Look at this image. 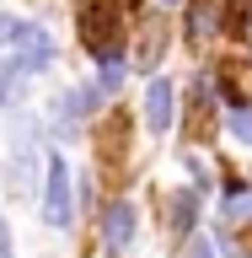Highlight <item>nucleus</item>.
I'll return each mask as SVG.
<instances>
[{
	"mask_svg": "<svg viewBox=\"0 0 252 258\" xmlns=\"http://www.w3.org/2000/svg\"><path fill=\"white\" fill-rule=\"evenodd\" d=\"M118 22H124V0H92L86 11H80V43L92 48L102 64H118L124 54H118Z\"/></svg>",
	"mask_w": 252,
	"mask_h": 258,
	"instance_id": "obj_1",
	"label": "nucleus"
},
{
	"mask_svg": "<svg viewBox=\"0 0 252 258\" xmlns=\"http://www.w3.org/2000/svg\"><path fill=\"white\" fill-rule=\"evenodd\" d=\"M43 221L48 226H70V167L59 156L43 167Z\"/></svg>",
	"mask_w": 252,
	"mask_h": 258,
	"instance_id": "obj_2",
	"label": "nucleus"
},
{
	"mask_svg": "<svg viewBox=\"0 0 252 258\" xmlns=\"http://www.w3.org/2000/svg\"><path fill=\"white\" fill-rule=\"evenodd\" d=\"M11 64L22 70V76H38L43 64H54V43H48V32L27 22V32H22V54H16Z\"/></svg>",
	"mask_w": 252,
	"mask_h": 258,
	"instance_id": "obj_3",
	"label": "nucleus"
},
{
	"mask_svg": "<svg viewBox=\"0 0 252 258\" xmlns=\"http://www.w3.org/2000/svg\"><path fill=\"white\" fill-rule=\"evenodd\" d=\"M145 118H150V129H172V118H177V86L166 76L150 81V92H145Z\"/></svg>",
	"mask_w": 252,
	"mask_h": 258,
	"instance_id": "obj_4",
	"label": "nucleus"
},
{
	"mask_svg": "<svg viewBox=\"0 0 252 258\" xmlns=\"http://www.w3.org/2000/svg\"><path fill=\"white\" fill-rule=\"evenodd\" d=\"M102 231H108V247H113V253H129V242H134V205H129V199L108 205Z\"/></svg>",
	"mask_w": 252,
	"mask_h": 258,
	"instance_id": "obj_5",
	"label": "nucleus"
},
{
	"mask_svg": "<svg viewBox=\"0 0 252 258\" xmlns=\"http://www.w3.org/2000/svg\"><path fill=\"white\" fill-rule=\"evenodd\" d=\"M193 210H199V194L193 188H177L166 199V226H172V237H188L193 231Z\"/></svg>",
	"mask_w": 252,
	"mask_h": 258,
	"instance_id": "obj_6",
	"label": "nucleus"
},
{
	"mask_svg": "<svg viewBox=\"0 0 252 258\" xmlns=\"http://www.w3.org/2000/svg\"><path fill=\"white\" fill-rule=\"evenodd\" d=\"M156 59H161V22H145L140 48L129 54V64H134V70H156Z\"/></svg>",
	"mask_w": 252,
	"mask_h": 258,
	"instance_id": "obj_7",
	"label": "nucleus"
},
{
	"mask_svg": "<svg viewBox=\"0 0 252 258\" xmlns=\"http://www.w3.org/2000/svg\"><path fill=\"white\" fill-rule=\"evenodd\" d=\"M220 0H193V22H188V38L199 43V38H209V32L220 27Z\"/></svg>",
	"mask_w": 252,
	"mask_h": 258,
	"instance_id": "obj_8",
	"label": "nucleus"
},
{
	"mask_svg": "<svg viewBox=\"0 0 252 258\" xmlns=\"http://www.w3.org/2000/svg\"><path fill=\"white\" fill-rule=\"evenodd\" d=\"M225 215H231V221H252V188H247V183H231V199H225Z\"/></svg>",
	"mask_w": 252,
	"mask_h": 258,
	"instance_id": "obj_9",
	"label": "nucleus"
},
{
	"mask_svg": "<svg viewBox=\"0 0 252 258\" xmlns=\"http://www.w3.org/2000/svg\"><path fill=\"white\" fill-rule=\"evenodd\" d=\"M225 129L236 135L241 145H252V108H231V118H225Z\"/></svg>",
	"mask_w": 252,
	"mask_h": 258,
	"instance_id": "obj_10",
	"label": "nucleus"
},
{
	"mask_svg": "<svg viewBox=\"0 0 252 258\" xmlns=\"http://www.w3.org/2000/svg\"><path fill=\"white\" fill-rule=\"evenodd\" d=\"M22 32H27V22H16V16L0 11V43H22Z\"/></svg>",
	"mask_w": 252,
	"mask_h": 258,
	"instance_id": "obj_11",
	"label": "nucleus"
},
{
	"mask_svg": "<svg viewBox=\"0 0 252 258\" xmlns=\"http://www.w3.org/2000/svg\"><path fill=\"white\" fill-rule=\"evenodd\" d=\"M70 108H75V113H92L97 108V92H92V86H80V92L70 97Z\"/></svg>",
	"mask_w": 252,
	"mask_h": 258,
	"instance_id": "obj_12",
	"label": "nucleus"
},
{
	"mask_svg": "<svg viewBox=\"0 0 252 258\" xmlns=\"http://www.w3.org/2000/svg\"><path fill=\"white\" fill-rule=\"evenodd\" d=\"M188 258H215V242H193V253Z\"/></svg>",
	"mask_w": 252,
	"mask_h": 258,
	"instance_id": "obj_13",
	"label": "nucleus"
},
{
	"mask_svg": "<svg viewBox=\"0 0 252 258\" xmlns=\"http://www.w3.org/2000/svg\"><path fill=\"white\" fill-rule=\"evenodd\" d=\"M0 258H11V237H6V221H0Z\"/></svg>",
	"mask_w": 252,
	"mask_h": 258,
	"instance_id": "obj_14",
	"label": "nucleus"
},
{
	"mask_svg": "<svg viewBox=\"0 0 252 258\" xmlns=\"http://www.w3.org/2000/svg\"><path fill=\"white\" fill-rule=\"evenodd\" d=\"M161 6H183V0H161Z\"/></svg>",
	"mask_w": 252,
	"mask_h": 258,
	"instance_id": "obj_15",
	"label": "nucleus"
}]
</instances>
